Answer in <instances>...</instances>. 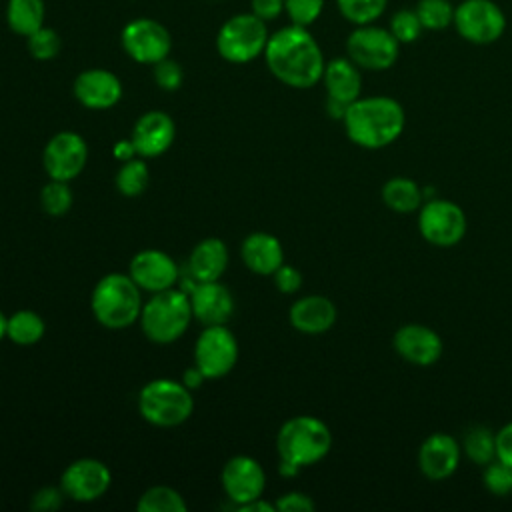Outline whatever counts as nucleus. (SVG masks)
I'll use <instances>...</instances> for the list:
<instances>
[{"label":"nucleus","mask_w":512,"mask_h":512,"mask_svg":"<svg viewBox=\"0 0 512 512\" xmlns=\"http://www.w3.org/2000/svg\"><path fill=\"white\" fill-rule=\"evenodd\" d=\"M46 4L44 0H8L6 2V24L8 28L26 38L44 26Z\"/></svg>","instance_id":"27"},{"label":"nucleus","mask_w":512,"mask_h":512,"mask_svg":"<svg viewBox=\"0 0 512 512\" xmlns=\"http://www.w3.org/2000/svg\"><path fill=\"white\" fill-rule=\"evenodd\" d=\"M130 278L140 286V290L146 292H162L168 288H174V284L180 278L178 264L162 250H140L130 260L128 268Z\"/></svg>","instance_id":"16"},{"label":"nucleus","mask_w":512,"mask_h":512,"mask_svg":"<svg viewBox=\"0 0 512 512\" xmlns=\"http://www.w3.org/2000/svg\"><path fill=\"white\" fill-rule=\"evenodd\" d=\"M228 266V248L220 238H206L194 246L186 270L198 282L218 280Z\"/></svg>","instance_id":"25"},{"label":"nucleus","mask_w":512,"mask_h":512,"mask_svg":"<svg viewBox=\"0 0 512 512\" xmlns=\"http://www.w3.org/2000/svg\"><path fill=\"white\" fill-rule=\"evenodd\" d=\"M272 278H274L276 288H278L280 292H284V294H294V292H298L300 286H302V274H300V270L294 268V266H288V264H282V266L272 274Z\"/></svg>","instance_id":"40"},{"label":"nucleus","mask_w":512,"mask_h":512,"mask_svg":"<svg viewBox=\"0 0 512 512\" xmlns=\"http://www.w3.org/2000/svg\"><path fill=\"white\" fill-rule=\"evenodd\" d=\"M192 316L204 326L226 324L234 312V298L230 290L218 280L198 282L188 294Z\"/></svg>","instance_id":"21"},{"label":"nucleus","mask_w":512,"mask_h":512,"mask_svg":"<svg viewBox=\"0 0 512 512\" xmlns=\"http://www.w3.org/2000/svg\"><path fill=\"white\" fill-rule=\"evenodd\" d=\"M62 496H64L62 488L44 486V488H40L38 492H34L30 506H32V510H36V512L56 510V508H60V504H62Z\"/></svg>","instance_id":"41"},{"label":"nucleus","mask_w":512,"mask_h":512,"mask_svg":"<svg viewBox=\"0 0 512 512\" xmlns=\"http://www.w3.org/2000/svg\"><path fill=\"white\" fill-rule=\"evenodd\" d=\"M392 348L408 364L432 366L440 360L444 352V342L434 328L410 322L394 332Z\"/></svg>","instance_id":"15"},{"label":"nucleus","mask_w":512,"mask_h":512,"mask_svg":"<svg viewBox=\"0 0 512 512\" xmlns=\"http://www.w3.org/2000/svg\"><path fill=\"white\" fill-rule=\"evenodd\" d=\"M400 42L392 32L378 24L354 26L346 38V56L360 68L382 72L396 64L400 56Z\"/></svg>","instance_id":"8"},{"label":"nucleus","mask_w":512,"mask_h":512,"mask_svg":"<svg viewBox=\"0 0 512 512\" xmlns=\"http://www.w3.org/2000/svg\"><path fill=\"white\" fill-rule=\"evenodd\" d=\"M266 486L262 466L250 456H234L222 468V488L228 500L238 508L254 498H260Z\"/></svg>","instance_id":"17"},{"label":"nucleus","mask_w":512,"mask_h":512,"mask_svg":"<svg viewBox=\"0 0 512 512\" xmlns=\"http://www.w3.org/2000/svg\"><path fill=\"white\" fill-rule=\"evenodd\" d=\"M176 136L174 120L162 110H150L142 114L130 134L134 150L142 158H154L164 154Z\"/></svg>","instance_id":"20"},{"label":"nucleus","mask_w":512,"mask_h":512,"mask_svg":"<svg viewBox=\"0 0 512 512\" xmlns=\"http://www.w3.org/2000/svg\"><path fill=\"white\" fill-rule=\"evenodd\" d=\"M416 14L424 30L440 32L452 26L454 22V4L452 0H418Z\"/></svg>","instance_id":"33"},{"label":"nucleus","mask_w":512,"mask_h":512,"mask_svg":"<svg viewBox=\"0 0 512 512\" xmlns=\"http://www.w3.org/2000/svg\"><path fill=\"white\" fill-rule=\"evenodd\" d=\"M388 30L400 44H412L422 36L424 26L414 8H400L390 16Z\"/></svg>","instance_id":"34"},{"label":"nucleus","mask_w":512,"mask_h":512,"mask_svg":"<svg viewBox=\"0 0 512 512\" xmlns=\"http://www.w3.org/2000/svg\"><path fill=\"white\" fill-rule=\"evenodd\" d=\"M112 474L108 466L96 458H80L66 466L60 478L64 496L76 502H94L110 488Z\"/></svg>","instance_id":"14"},{"label":"nucleus","mask_w":512,"mask_h":512,"mask_svg":"<svg viewBox=\"0 0 512 512\" xmlns=\"http://www.w3.org/2000/svg\"><path fill=\"white\" fill-rule=\"evenodd\" d=\"M324 2L326 0H284V14L288 16L290 24L308 28L320 18Z\"/></svg>","instance_id":"38"},{"label":"nucleus","mask_w":512,"mask_h":512,"mask_svg":"<svg viewBox=\"0 0 512 512\" xmlns=\"http://www.w3.org/2000/svg\"><path fill=\"white\" fill-rule=\"evenodd\" d=\"M332 448L330 428L316 416H294L286 420L276 436L282 462L306 468L320 462Z\"/></svg>","instance_id":"4"},{"label":"nucleus","mask_w":512,"mask_h":512,"mask_svg":"<svg viewBox=\"0 0 512 512\" xmlns=\"http://www.w3.org/2000/svg\"><path fill=\"white\" fill-rule=\"evenodd\" d=\"M120 44L124 52L138 64L154 66L162 58L170 56L172 36L164 24L154 18H132L120 32Z\"/></svg>","instance_id":"11"},{"label":"nucleus","mask_w":512,"mask_h":512,"mask_svg":"<svg viewBox=\"0 0 512 512\" xmlns=\"http://www.w3.org/2000/svg\"><path fill=\"white\" fill-rule=\"evenodd\" d=\"M114 156L120 158V160H130V158H134V156H136V150H134L132 140H120V142H116V146H114Z\"/></svg>","instance_id":"46"},{"label":"nucleus","mask_w":512,"mask_h":512,"mask_svg":"<svg viewBox=\"0 0 512 512\" xmlns=\"http://www.w3.org/2000/svg\"><path fill=\"white\" fill-rule=\"evenodd\" d=\"M314 508V500L304 492H286L276 500V510L280 512H312Z\"/></svg>","instance_id":"42"},{"label":"nucleus","mask_w":512,"mask_h":512,"mask_svg":"<svg viewBox=\"0 0 512 512\" xmlns=\"http://www.w3.org/2000/svg\"><path fill=\"white\" fill-rule=\"evenodd\" d=\"M382 202L388 210L396 214H412L418 212L422 202L420 186L406 176H394L382 186Z\"/></svg>","instance_id":"26"},{"label":"nucleus","mask_w":512,"mask_h":512,"mask_svg":"<svg viewBox=\"0 0 512 512\" xmlns=\"http://www.w3.org/2000/svg\"><path fill=\"white\" fill-rule=\"evenodd\" d=\"M250 12L264 22H272L284 12V0H250Z\"/></svg>","instance_id":"43"},{"label":"nucleus","mask_w":512,"mask_h":512,"mask_svg":"<svg viewBox=\"0 0 512 512\" xmlns=\"http://www.w3.org/2000/svg\"><path fill=\"white\" fill-rule=\"evenodd\" d=\"M238 360V342L226 324L206 326L194 346V366L204 378L226 376Z\"/></svg>","instance_id":"12"},{"label":"nucleus","mask_w":512,"mask_h":512,"mask_svg":"<svg viewBox=\"0 0 512 512\" xmlns=\"http://www.w3.org/2000/svg\"><path fill=\"white\" fill-rule=\"evenodd\" d=\"M336 318L338 310L334 302L320 294L298 298L288 312L292 328H296L302 334H324L336 324Z\"/></svg>","instance_id":"22"},{"label":"nucleus","mask_w":512,"mask_h":512,"mask_svg":"<svg viewBox=\"0 0 512 512\" xmlns=\"http://www.w3.org/2000/svg\"><path fill=\"white\" fill-rule=\"evenodd\" d=\"M72 92L84 108L106 110L120 102L122 82L106 68H88L74 78Z\"/></svg>","instance_id":"19"},{"label":"nucleus","mask_w":512,"mask_h":512,"mask_svg":"<svg viewBox=\"0 0 512 512\" xmlns=\"http://www.w3.org/2000/svg\"><path fill=\"white\" fill-rule=\"evenodd\" d=\"M462 452L476 466H486L496 460V434L482 424H476L466 430L462 438Z\"/></svg>","instance_id":"28"},{"label":"nucleus","mask_w":512,"mask_h":512,"mask_svg":"<svg viewBox=\"0 0 512 512\" xmlns=\"http://www.w3.org/2000/svg\"><path fill=\"white\" fill-rule=\"evenodd\" d=\"M468 222L464 210L444 198L424 202L418 210V230L422 238L438 248L456 246L466 234Z\"/></svg>","instance_id":"10"},{"label":"nucleus","mask_w":512,"mask_h":512,"mask_svg":"<svg viewBox=\"0 0 512 512\" xmlns=\"http://www.w3.org/2000/svg\"><path fill=\"white\" fill-rule=\"evenodd\" d=\"M240 510H242V512H276V504L264 502L262 498H254V500L242 504Z\"/></svg>","instance_id":"45"},{"label":"nucleus","mask_w":512,"mask_h":512,"mask_svg":"<svg viewBox=\"0 0 512 512\" xmlns=\"http://www.w3.org/2000/svg\"><path fill=\"white\" fill-rule=\"evenodd\" d=\"M270 32L252 12H240L222 22L216 32V50L230 64H248L264 56Z\"/></svg>","instance_id":"7"},{"label":"nucleus","mask_w":512,"mask_h":512,"mask_svg":"<svg viewBox=\"0 0 512 512\" xmlns=\"http://www.w3.org/2000/svg\"><path fill=\"white\" fill-rule=\"evenodd\" d=\"M460 458L462 446L456 438L444 432L430 434L418 448V468L432 482L450 478L460 466Z\"/></svg>","instance_id":"18"},{"label":"nucleus","mask_w":512,"mask_h":512,"mask_svg":"<svg viewBox=\"0 0 512 512\" xmlns=\"http://www.w3.org/2000/svg\"><path fill=\"white\" fill-rule=\"evenodd\" d=\"M320 82L326 88V98H332L344 104H352L356 98H360V92H362L360 68L348 56H338L328 60Z\"/></svg>","instance_id":"23"},{"label":"nucleus","mask_w":512,"mask_h":512,"mask_svg":"<svg viewBox=\"0 0 512 512\" xmlns=\"http://www.w3.org/2000/svg\"><path fill=\"white\" fill-rule=\"evenodd\" d=\"M270 74L290 88H312L322 80L326 66L322 48L304 26L288 24L272 32L264 50Z\"/></svg>","instance_id":"1"},{"label":"nucleus","mask_w":512,"mask_h":512,"mask_svg":"<svg viewBox=\"0 0 512 512\" xmlns=\"http://www.w3.org/2000/svg\"><path fill=\"white\" fill-rule=\"evenodd\" d=\"M40 202H42V208L50 216L66 214L72 206V190H70L68 182L50 178V182L40 192Z\"/></svg>","instance_id":"36"},{"label":"nucleus","mask_w":512,"mask_h":512,"mask_svg":"<svg viewBox=\"0 0 512 512\" xmlns=\"http://www.w3.org/2000/svg\"><path fill=\"white\" fill-rule=\"evenodd\" d=\"M90 308L102 326L112 330L126 328L140 318V286L130 278V274H106L92 290Z\"/></svg>","instance_id":"3"},{"label":"nucleus","mask_w":512,"mask_h":512,"mask_svg":"<svg viewBox=\"0 0 512 512\" xmlns=\"http://www.w3.org/2000/svg\"><path fill=\"white\" fill-rule=\"evenodd\" d=\"M44 320L32 310H18L6 320V336L20 346L36 344L44 336Z\"/></svg>","instance_id":"29"},{"label":"nucleus","mask_w":512,"mask_h":512,"mask_svg":"<svg viewBox=\"0 0 512 512\" xmlns=\"http://www.w3.org/2000/svg\"><path fill=\"white\" fill-rule=\"evenodd\" d=\"M138 410L146 422L160 428H170L190 418L194 400L184 382L158 378L142 386L138 394Z\"/></svg>","instance_id":"6"},{"label":"nucleus","mask_w":512,"mask_h":512,"mask_svg":"<svg viewBox=\"0 0 512 512\" xmlns=\"http://www.w3.org/2000/svg\"><path fill=\"white\" fill-rule=\"evenodd\" d=\"M212 2H220V0H212Z\"/></svg>","instance_id":"49"},{"label":"nucleus","mask_w":512,"mask_h":512,"mask_svg":"<svg viewBox=\"0 0 512 512\" xmlns=\"http://www.w3.org/2000/svg\"><path fill=\"white\" fill-rule=\"evenodd\" d=\"M496 458L512 466V420L496 432Z\"/></svg>","instance_id":"44"},{"label":"nucleus","mask_w":512,"mask_h":512,"mask_svg":"<svg viewBox=\"0 0 512 512\" xmlns=\"http://www.w3.org/2000/svg\"><path fill=\"white\" fill-rule=\"evenodd\" d=\"M192 318L190 296L184 290L168 288L154 292L152 298L142 304L138 320L148 340L156 344H170L186 332Z\"/></svg>","instance_id":"5"},{"label":"nucleus","mask_w":512,"mask_h":512,"mask_svg":"<svg viewBox=\"0 0 512 512\" xmlns=\"http://www.w3.org/2000/svg\"><path fill=\"white\" fill-rule=\"evenodd\" d=\"M88 146L84 138L76 132H58L52 136L44 148L42 164L52 180H74L86 166Z\"/></svg>","instance_id":"13"},{"label":"nucleus","mask_w":512,"mask_h":512,"mask_svg":"<svg viewBox=\"0 0 512 512\" xmlns=\"http://www.w3.org/2000/svg\"><path fill=\"white\" fill-rule=\"evenodd\" d=\"M6 320H8V318H6V316L2 314V310H0V340L6 336Z\"/></svg>","instance_id":"48"},{"label":"nucleus","mask_w":512,"mask_h":512,"mask_svg":"<svg viewBox=\"0 0 512 512\" xmlns=\"http://www.w3.org/2000/svg\"><path fill=\"white\" fill-rule=\"evenodd\" d=\"M342 124L346 136L356 146L380 150L404 132L406 112L402 104L390 96H360L348 104Z\"/></svg>","instance_id":"2"},{"label":"nucleus","mask_w":512,"mask_h":512,"mask_svg":"<svg viewBox=\"0 0 512 512\" xmlns=\"http://www.w3.org/2000/svg\"><path fill=\"white\" fill-rule=\"evenodd\" d=\"M136 510L138 512H186V502L180 496V492H176L170 486H152L140 496Z\"/></svg>","instance_id":"31"},{"label":"nucleus","mask_w":512,"mask_h":512,"mask_svg":"<svg viewBox=\"0 0 512 512\" xmlns=\"http://www.w3.org/2000/svg\"><path fill=\"white\" fill-rule=\"evenodd\" d=\"M242 262L262 276H272L284 264V248L274 234L252 232L240 246Z\"/></svg>","instance_id":"24"},{"label":"nucleus","mask_w":512,"mask_h":512,"mask_svg":"<svg viewBox=\"0 0 512 512\" xmlns=\"http://www.w3.org/2000/svg\"><path fill=\"white\" fill-rule=\"evenodd\" d=\"M204 380H206V378H204V374H202L196 366L188 368V370L184 372V376H182V382H184L190 390H192V388H198Z\"/></svg>","instance_id":"47"},{"label":"nucleus","mask_w":512,"mask_h":512,"mask_svg":"<svg viewBox=\"0 0 512 512\" xmlns=\"http://www.w3.org/2000/svg\"><path fill=\"white\" fill-rule=\"evenodd\" d=\"M150 182V170L148 164L140 158H130L124 160L120 170L116 172V188L120 194L134 198L140 196Z\"/></svg>","instance_id":"30"},{"label":"nucleus","mask_w":512,"mask_h":512,"mask_svg":"<svg viewBox=\"0 0 512 512\" xmlns=\"http://www.w3.org/2000/svg\"><path fill=\"white\" fill-rule=\"evenodd\" d=\"M388 0H336L342 18L354 26L374 24L386 12Z\"/></svg>","instance_id":"32"},{"label":"nucleus","mask_w":512,"mask_h":512,"mask_svg":"<svg viewBox=\"0 0 512 512\" xmlns=\"http://www.w3.org/2000/svg\"><path fill=\"white\" fill-rule=\"evenodd\" d=\"M452 26L466 42L488 46L502 38L506 14L494 0H460L454 6Z\"/></svg>","instance_id":"9"},{"label":"nucleus","mask_w":512,"mask_h":512,"mask_svg":"<svg viewBox=\"0 0 512 512\" xmlns=\"http://www.w3.org/2000/svg\"><path fill=\"white\" fill-rule=\"evenodd\" d=\"M154 80L162 90L172 92V90L180 88V84L184 80V70L176 60L166 56L154 64Z\"/></svg>","instance_id":"39"},{"label":"nucleus","mask_w":512,"mask_h":512,"mask_svg":"<svg viewBox=\"0 0 512 512\" xmlns=\"http://www.w3.org/2000/svg\"><path fill=\"white\" fill-rule=\"evenodd\" d=\"M26 46L34 60L46 62V60H52L58 56L62 42H60V36L56 30L42 26L36 32H32L30 36H26Z\"/></svg>","instance_id":"35"},{"label":"nucleus","mask_w":512,"mask_h":512,"mask_svg":"<svg viewBox=\"0 0 512 512\" xmlns=\"http://www.w3.org/2000/svg\"><path fill=\"white\" fill-rule=\"evenodd\" d=\"M484 486L494 496H508L512 494V466L502 460H492L484 466L482 474Z\"/></svg>","instance_id":"37"}]
</instances>
